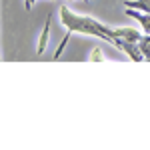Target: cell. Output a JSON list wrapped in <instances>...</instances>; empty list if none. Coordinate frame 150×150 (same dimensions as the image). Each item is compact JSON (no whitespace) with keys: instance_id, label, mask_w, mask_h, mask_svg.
<instances>
[{"instance_id":"cell-5","label":"cell","mask_w":150,"mask_h":150,"mask_svg":"<svg viewBox=\"0 0 150 150\" xmlns=\"http://www.w3.org/2000/svg\"><path fill=\"white\" fill-rule=\"evenodd\" d=\"M138 46H140V52L144 54V60L150 62V34H142V38L138 40Z\"/></svg>"},{"instance_id":"cell-7","label":"cell","mask_w":150,"mask_h":150,"mask_svg":"<svg viewBox=\"0 0 150 150\" xmlns=\"http://www.w3.org/2000/svg\"><path fill=\"white\" fill-rule=\"evenodd\" d=\"M84 2H90V0H84Z\"/></svg>"},{"instance_id":"cell-4","label":"cell","mask_w":150,"mask_h":150,"mask_svg":"<svg viewBox=\"0 0 150 150\" xmlns=\"http://www.w3.org/2000/svg\"><path fill=\"white\" fill-rule=\"evenodd\" d=\"M48 34H50V16L46 18V22H44V30H42V34H40V42H38V54H42V52H44L46 42H48Z\"/></svg>"},{"instance_id":"cell-6","label":"cell","mask_w":150,"mask_h":150,"mask_svg":"<svg viewBox=\"0 0 150 150\" xmlns=\"http://www.w3.org/2000/svg\"><path fill=\"white\" fill-rule=\"evenodd\" d=\"M90 60H94V62H104V52L100 48H94L92 52H90Z\"/></svg>"},{"instance_id":"cell-3","label":"cell","mask_w":150,"mask_h":150,"mask_svg":"<svg viewBox=\"0 0 150 150\" xmlns=\"http://www.w3.org/2000/svg\"><path fill=\"white\" fill-rule=\"evenodd\" d=\"M126 8H134V10L150 12V0H124Z\"/></svg>"},{"instance_id":"cell-2","label":"cell","mask_w":150,"mask_h":150,"mask_svg":"<svg viewBox=\"0 0 150 150\" xmlns=\"http://www.w3.org/2000/svg\"><path fill=\"white\" fill-rule=\"evenodd\" d=\"M126 14L130 18H134V20H138L140 28H142V32L144 34H150V12H142V10H134V8H128Z\"/></svg>"},{"instance_id":"cell-1","label":"cell","mask_w":150,"mask_h":150,"mask_svg":"<svg viewBox=\"0 0 150 150\" xmlns=\"http://www.w3.org/2000/svg\"><path fill=\"white\" fill-rule=\"evenodd\" d=\"M60 22H62V26H66V36L60 42L56 54H54V60H58L60 54L64 52V46H66V42L70 40L72 34L96 36V38H102L110 44L114 42V30L112 28H108L106 24H102L100 20H96L92 16H82V14L72 12L68 6H60Z\"/></svg>"}]
</instances>
